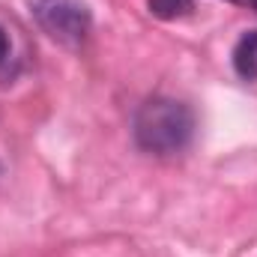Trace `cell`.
Masks as SVG:
<instances>
[{
	"label": "cell",
	"mask_w": 257,
	"mask_h": 257,
	"mask_svg": "<svg viewBox=\"0 0 257 257\" xmlns=\"http://www.w3.org/2000/svg\"><path fill=\"white\" fill-rule=\"evenodd\" d=\"M30 12L36 24L66 48L84 45L93 27L90 9L84 0H30Z\"/></svg>",
	"instance_id": "7a4b0ae2"
},
{
	"label": "cell",
	"mask_w": 257,
	"mask_h": 257,
	"mask_svg": "<svg viewBox=\"0 0 257 257\" xmlns=\"http://www.w3.org/2000/svg\"><path fill=\"white\" fill-rule=\"evenodd\" d=\"M251 9H254V12H257V0H251Z\"/></svg>",
	"instance_id": "52a82bcc"
},
{
	"label": "cell",
	"mask_w": 257,
	"mask_h": 257,
	"mask_svg": "<svg viewBox=\"0 0 257 257\" xmlns=\"http://www.w3.org/2000/svg\"><path fill=\"white\" fill-rule=\"evenodd\" d=\"M150 12L162 21H174V18H183L194 9V0H147Z\"/></svg>",
	"instance_id": "277c9868"
},
{
	"label": "cell",
	"mask_w": 257,
	"mask_h": 257,
	"mask_svg": "<svg viewBox=\"0 0 257 257\" xmlns=\"http://www.w3.org/2000/svg\"><path fill=\"white\" fill-rule=\"evenodd\" d=\"M233 69L242 81H257V30H248L233 48Z\"/></svg>",
	"instance_id": "3957f363"
},
{
	"label": "cell",
	"mask_w": 257,
	"mask_h": 257,
	"mask_svg": "<svg viewBox=\"0 0 257 257\" xmlns=\"http://www.w3.org/2000/svg\"><path fill=\"white\" fill-rule=\"evenodd\" d=\"M9 51H12V42H9V33L0 27V69L9 63Z\"/></svg>",
	"instance_id": "5b68a950"
},
{
	"label": "cell",
	"mask_w": 257,
	"mask_h": 257,
	"mask_svg": "<svg viewBox=\"0 0 257 257\" xmlns=\"http://www.w3.org/2000/svg\"><path fill=\"white\" fill-rule=\"evenodd\" d=\"M194 126V111L186 102L171 96H153L135 114V141L147 153L174 156L192 144Z\"/></svg>",
	"instance_id": "6da1fadb"
},
{
	"label": "cell",
	"mask_w": 257,
	"mask_h": 257,
	"mask_svg": "<svg viewBox=\"0 0 257 257\" xmlns=\"http://www.w3.org/2000/svg\"><path fill=\"white\" fill-rule=\"evenodd\" d=\"M230 3H239V6H251V0H230Z\"/></svg>",
	"instance_id": "8992f818"
}]
</instances>
